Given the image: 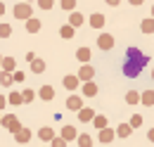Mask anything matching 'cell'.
<instances>
[{"label": "cell", "mask_w": 154, "mask_h": 147, "mask_svg": "<svg viewBox=\"0 0 154 147\" xmlns=\"http://www.w3.org/2000/svg\"><path fill=\"white\" fill-rule=\"evenodd\" d=\"M147 62H149V57L145 55L142 50H137V48H128L126 50V59H123V67H121V71L123 76H128V78H137L142 69L147 67Z\"/></svg>", "instance_id": "6da1fadb"}, {"label": "cell", "mask_w": 154, "mask_h": 147, "mask_svg": "<svg viewBox=\"0 0 154 147\" xmlns=\"http://www.w3.org/2000/svg\"><path fill=\"white\" fill-rule=\"evenodd\" d=\"M12 17H14V19H21V21H29V19L33 17V10H31V5H29V2H19V5H14Z\"/></svg>", "instance_id": "7a4b0ae2"}, {"label": "cell", "mask_w": 154, "mask_h": 147, "mask_svg": "<svg viewBox=\"0 0 154 147\" xmlns=\"http://www.w3.org/2000/svg\"><path fill=\"white\" fill-rule=\"evenodd\" d=\"M2 126L10 130V133H14V135L24 128V126L19 124V116H14V114H5V116H2Z\"/></svg>", "instance_id": "3957f363"}, {"label": "cell", "mask_w": 154, "mask_h": 147, "mask_svg": "<svg viewBox=\"0 0 154 147\" xmlns=\"http://www.w3.org/2000/svg\"><path fill=\"white\" fill-rule=\"evenodd\" d=\"M78 135H81V133H78L76 126H71V124L62 126V130H59V138H64L66 142H69V140H78Z\"/></svg>", "instance_id": "277c9868"}, {"label": "cell", "mask_w": 154, "mask_h": 147, "mask_svg": "<svg viewBox=\"0 0 154 147\" xmlns=\"http://www.w3.org/2000/svg\"><path fill=\"white\" fill-rule=\"evenodd\" d=\"M97 45H100V50H112V48H114V36H112V33H100Z\"/></svg>", "instance_id": "5b68a950"}, {"label": "cell", "mask_w": 154, "mask_h": 147, "mask_svg": "<svg viewBox=\"0 0 154 147\" xmlns=\"http://www.w3.org/2000/svg\"><path fill=\"white\" fill-rule=\"evenodd\" d=\"M93 76H95V69H93L90 64H83V67L78 69V78H81L83 83H88V81H93Z\"/></svg>", "instance_id": "8992f818"}, {"label": "cell", "mask_w": 154, "mask_h": 147, "mask_svg": "<svg viewBox=\"0 0 154 147\" xmlns=\"http://www.w3.org/2000/svg\"><path fill=\"white\" fill-rule=\"evenodd\" d=\"M38 138L43 140V142H52L57 135H55V130L50 128V126H43V128H38Z\"/></svg>", "instance_id": "52a82bcc"}, {"label": "cell", "mask_w": 154, "mask_h": 147, "mask_svg": "<svg viewBox=\"0 0 154 147\" xmlns=\"http://www.w3.org/2000/svg\"><path fill=\"white\" fill-rule=\"evenodd\" d=\"M114 138H116V128H102V130H100V138H97V140H100V142H104V145H109Z\"/></svg>", "instance_id": "ba28073f"}, {"label": "cell", "mask_w": 154, "mask_h": 147, "mask_svg": "<svg viewBox=\"0 0 154 147\" xmlns=\"http://www.w3.org/2000/svg\"><path fill=\"white\" fill-rule=\"evenodd\" d=\"M66 107L74 109V111H81L83 109V97H81V95H71V97L66 100Z\"/></svg>", "instance_id": "9c48e42d"}, {"label": "cell", "mask_w": 154, "mask_h": 147, "mask_svg": "<svg viewBox=\"0 0 154 147\" xmlns=\"http://www.w3.org/2000/svg\"><path fill=\"white\" fill-rule=\"evenodd\" d=\"M95 111L90 109V107H83V109L78 111V121H83V124H88V121H95Z\"/></svg>", "instance_id": "30bf717a"}, {"label": "cell", "mask_w": 154, "mask_h": 147, "mask_svg": "<svg viewBox=\"0 0 154 147\" xmlns=\"http://www.w3.org/2000/svg\"><path fill=\"white\" fill-rule=\"evenodd\" d=\"M81 92H83L85 97H93V95H97V83H95V81L83 83V86H81Z\"/></svg>", "instance_id": "8fae6325"}, {"label": "cell", "mask_w": 154, "mask_h": 147, "mask_svg": "<svg viewBox=\"0 0 154 147\" xmlns=\"http://www.w3.org/2000/svg\"><path fill=\"white\" fill-rule=\"evenodd\" d=\"M104 21H107V19H104V14H100V12L90 14V19H88V24H90L93 29H102V26H104Z\"/></svg>", "instance_id": "7c38bea8"}, {"label": "cell", "mask_w": 154, "mask_h": 147, "mask_svg": "<svg viewBox=\"0 0 154 147\" xmlns=\"http://www.w3.org/2000/svg\"><path fill=\"white\" fill-rule=\"evenodd\" d=\"M78 83H81V78H78V76H64V81H62V86H64L66 90H76Z\"/></svg>", "instance_id": "4fadbf2b"}, {"label": "cell", "mask_w": 154, "mask_h": 147, "mask_svg": "<svg viewBox=\"0 0 154 147\" xmlns=\"http://www.w3.org/2000/svg\"><path fill=\"white\" fill-rule=\"evenodd\" d=\"M38 97L45 100V102H50V100L55 97V88H52V86H43V88L38 90Z\"/></svg>", "instance_id": "5bb4252c"}, {"label": "cell", "mask_w": 154, "mask_h": 147, "mask_svg": "<svg viewBox=\"0 0 154 147\" xmlns=\"http://www.w3.org/2000/svg\"><path fill=\"white\" fill-rule=\"evenodd\" d=\"M90 55H93L90 48H78V50H76V59H78V62H83V64L90 62Z\"/></svg>", "instance_id": "9a60e30c"}, {"label": "cell", "mask_w": 154, "mask_h": 147, "mask_svg": "<svg viewBox=\"0 0 154 147\" xmlns=\"http://www.w3.org/2000/svg\"><path fill=\"white\" fill-rule=\"evenodd\" d=\"M2 71H7V74L17 71V62H14V57H5V59H2Z\"/></svg>", "instance_id": "2e32d148"}, {"label": "cell", "mask_w": 154, "mask_h": 147, "mask_svg": "<svg viewBox=\"0 0 154 147\" xmlns=\"http://www.w3.org/2000/svg\"><path fill=\"white\" fill-rule=\"evenodd\" d=\"M24 26H26V31H29V33H38V31H40V19L31 17L26 24H24Z\"/></svg>", "instance_id": "e0dca14e"}, {"label": "cell", "mask_w": 154, "mask_h": 147, "mask_svg": "<svg viewBox=\"0 0 154 147\" xmlns=\"http://www.w3.org/2000/svg\"><path fill=\"white\" fill-rule=\"evenodd\" d=\"M131 133H133L131 124H119V126H116V138H128Z\"/></svg>", "instance_id": "ac0fdd59"}, {"label": "cell", "mask_w": 154, "mask_h": 147, "mask_svg": "<svg viewBox=\"0 0 154 147\" xmlns=\"http://www.w3.org/2000/svg\"><path fill=\"white\" fill-rule=\"evenodd\" d=\"M14 140L19 142V145H24V142H29L31 140V128H21L17 135H14Z\"/></svg>", "instance_id": "d6986e66"}, {"label": "cell", "mask_w": 154, "mask_h": 147, "mask_svg": "<svg viewBox=\"0 0 154 147\" xmlns=\"http://www.w3.org/2000/svg\"><path fill=\"white\" fill-rule=\"evenodd\" d=\"M74 33H76V29H74L71 24H64V26L59 29V36L66 38V40H71V38H74Z\"/></svg>", "instance_id": "ffe728a7"}, {"label": "cell", "mask_w": 154, "mask_h": 147, "mask_svg": "<svg viewBox=\"0 0 154 147\" xmlns=\"http://www.w3.org/2000/svg\"><path fill=\"white\" fill-rule=\"evenodd\" d=\"M140 29H142V33H154V19L147 17L140 21Z\"/></svg>", "instance_id": "44dd1931"}, {"label": "cell", "mask_w": 154, "mask_h": 147, "mask_svg": "<svg viewBox=\"0 0 154 147\" xmlns=\"http://www.w3.org/2000/svg\"><path fill=\"white\" fill-rule=\"evenodd\" d=\"M140 102H142L145 107H154V90H145L142 97H140Z\"/></svg>", "instance_id": "7402d4cb"}, {"label": "cell", "mask_w": 154, "mask_h": 147, "mask_svg": "<svg viewBox=\"0 0 154 147\" xmlns=\"http://www.w3.org/2000/svg\"><path fill=\"white\" fill-rule=\"evenodd\" d=\"M7 105H12V107L24 105V97H21V92H10V95H7Z\"/></svg>", "instance_id": "603a6c76"}, {"label": "cell", "mask_w": 154, "mask_h": 147, "mask_svg": "<svg viewBox=\"0 0 154 147\" xmlns=\"http://www.w3.org/2000/svg\"><path fill=\"white\" fill-rule=\"evenodd\" d=\"M142 97V92H135V90H128L126 92V105H137Z\"/></svg>", "instance_id": "cb8c5ba5"}, {"label": "cell", "mask_w": 154, "mask_h": 147, "mask_svg": "<svg viewBox=\"0 0 154 147\" xmlns=\"http://www.w3.org/2000/svg\"><path fill=\"white\" fill-rule=\"evenodd\" d=\"M78 147H93V138L88 133H81L78 135Z\"/></svg>", "instance_id": "d4e9b609"}, {"label": "cell", "mask_w": 154, "mask_h": 147, "mask_svg": "<svg viewBox=\"0 0 154 147\" xmlns=\"http://www.w3.org/2000/svg\"><path fill=\"white\" fill-rule=\"evenodd\" d=\"M93 124H95V128H97V130H102V128H109V126H107V116H104V114H97Z\"/></svg>", "instance_id": "484cf974"}, {"label": "cell", "mask_w": 154, "mask_h": 147, "mask_svg": "<svg viewBox=\"0 0 154 147\" xmlns=\"http://www.w3.org/2000/svg\"><path fill=\"white\" fill-rule=\"evenodd\" d=\"M69 24H71L74 29H76V26H81V24H83V14H81V12H71V17H69Z\"/></svg>", "instance_id": "4316f807"}, {"label": "cell", "mask_w": 154, "mask_h": 147, "mask_svg": "<svg viewBox=\"0 0 154 147\" xmlns=\"http://www.w3.org/2000/svg\"><path fill=\"white\" fill-rule=\"evenodd\" d=\"M31 71H33V74H43V71H45V62H43V59L31 62Z\"/></svg>", "instance_id": "83f0119b"}, {"label": "cell", "mask_w": 154, "mask_h": 147, "mask_svg": "<svg viewBox=\"0 0 154 147\" xmlns=\"http://www.w3.org/2000/svg\"><path fill=\"white\" fill-rule=\"evenodd\" d=\"M0 83H2V86H12V83H14V76L7 74V71H0Z\"/></svg>", "instance_id": "f1b7e54d"}, {"label": "cell", "mask_w": 154, "mask_h": 147, "mask_svg": "<svg viewBox=\"0 0 154 147\" xmlns=\"http://www.w3.org/2000/svg\"><path fill=\"white\" fill-rule=\"evenodd\" d=\"M12 36V26L10 24H0V38H10Z\"/></svg>", "instance_id": "f546056e"}, {"label": "cell", "mask_w": 154, "mask_h": 147, "mask_svg": "<svg viewBox=\"0 0 154 147\" xmlns=\"http://www.w3.org/2000/svg\"><path fill=\"white\" fill-rule=\"evenodd\" d=\"M128 124H131V128H140V126H142V116H140V114H133Z\"/></svg>", "instance_id": "4dcf8cb0"}, {"label": "cell", "mask_w": 154, "mask_h": 147, "mask_svg": "<svg viewBox=\"0 0 154 147\" xmlns=\"http://www.w3.org/2000/svg\"><path fill=\"white\" fill-rule=\"evenodd\" d=\"M76 7V0H62V10H66V12H71Z\"/></svg>", "instance_id": "1f68e13d"}, {"label": "cell", "mask_w": 154, "mask_h": 147, "mask_svg": "<svg viewBox=\"0 0 154 147\" xmlns=\"http://www.w3.org/2000/svg\"><path fill=\"white\" fill-rule=\"evenodd\" d=\"M36 2H38L40 10H50V7L55 5V0H36Z\"/></svg>", "instance_id": "d6a6232c"}, {"label": "cell", "mask_w": 154, "mask_h": 147, "mask_svg": "<svg viewBox=\"0 0 154 147\" xmlns=\"http://www.w3.org/2000/svg\"><path fill=\"white\" fill-rule=\"evenodd\" d=\"M21 97H24V102H31V100H33V97H36V92L31 90V88H26V90L21 92Z\"/></svg>", "instance_id": "836d02e7"}, {"label": "cell", "mask_w": 154, "mask_h": 147, "mask_svg": "<svg viewBox=\"0 0 154 147\" xmlns=\"http://www.w3.org/2000/svg\"><path fill=\"white\" fill-rule=\"evenodd\" d=\"M50 147H66V140H64V138H55V140L50 142Z\"/></svg>", "instance_id": "e575fe53"}, {"label": "cell", "mask_w": 154, "mask_h": 147, "mask_svg": "<svg viewBox=\"0 0 154 147\" xmlns=\"http://www.w3.org/2000/svg\"><path fill=\"white\" fill-rule=\"evenodd\" d=\"M12 76H14V83H21V81L26 78V76H24V71H14Z\"/></svg>", "instance_id": "d590c367"}, {"label": "cell", "mask_w": 154, "mask_h": 147, "mask_svg": "<svg viewBox=\"0 0 154 147\" xmlns=\"http://www.w3.org/2000/svg\"><path fill=\"white\" fill-rule=\"evenodd\" d=\"M147 138H149V142H154V128L147 130Z\"/></svg>", "instance_id": "8d00e7d4"}, {"label": "cell", "mask_w": 154, "mask_h": 147, "mask_svg": "<svg viewBox=\"0 0 154 147\" xmlns=\"http://www.w3.org/2000/svg\"><path fill=\"white\" fill-rule=\"evenodd\" d=\"M5 105H7V97H2V95H0V109H5Z\"/></svg>", "instance_id": "74e56055"}, {"label": "cell", "mask_w": 154, "mask_h": 147, "mask_svg": "<svg viewBox=\"0 0 154 147\" xmlns=\"http://www.w3.org/2000/svg\"><path fill=\"white\" fill-rule=\"evenodd\" d=\"M104 2H107V5H112V7H116V5L121 2V0H104Z\"/></svg>", "instance_id": "f35d334b"}, {"label": "cell", "mask_w": 154, "mask_h": 147, "mask_svg": "<svg viewBox=\"0 0 154 147\" xmlns=\"http://www.w3.org/2000/svg\"><path fill=\"white\" fill-rule=\"evenodd\" d=\"M128 2H131V5H142L145 0H128Z\"/></svg>", "instance_id": "ab89813d"}, {"label": "cell", "mask_w": 154, "mask_h": 147, "mask_svg": "<svg viewBox=\"0 0 154 147\" xmlns=\"http://www.w3.org/2000/svg\"><path fill=\"white\" fill-rule=\"evenodd\" d=\"M2 14H5V5L0 2V17H2Z\"/></svg>", "instance_id": "60d3db41"}, {"label": "cell", "mask_w": 154, "mask_h": 147, "mask_svg": "<svg viewBox=\"0 0 154 147\" xmlns=\"http://www.w3.org/2000/svg\"><path fill=\"white\" fill-rule=\"evenodd\" d=\"M2 59H5V57H2V55H0V67H2Z\"/></svg>", "instance_id": "b9f144b4"}, {"label": "cell", "mask_w": 154, "mask_h": 147, "mask_svg": "<svg viewBox=\"0 0 154 147\" xmlns=\"http://www.w3.org/2000/svg\"><path fill=\"white\" fill-rule=\"evenodd\" d=\"M152 19H154V5H152Z\"/></svg>", "instance_id": "7bdbcfd3"}, {"label": "cell", "mask_w": 154, "mask_h": 147, "mask_svg": "<svg viewBox=\"0 0 154 147\" xmlns=\"http://www.w3.org/2000/svg\"><path fill=\"white\" fill-rule=\"evenodd\" d=\"M0 126H2V116H0Z\"/></svg>", "instance_id": "ee69618b"}, {"label": "cell", "mask_w": 154, "mask_h": 147, "mask_svg": "<svg viewBox=\"0 0 154 147\" xmlns=\"http://www.w3.org/2000/svg\"><path fill=\"white\" fill-rule=\"evenodd\" d=\"M152 78H154V69H152Z\"/></svg>", "instance_id": "f6af8a7d"}, {"label": "cell", "mask_w": 154, "mask_h": 147, "mask_svg": "<svg viewBox=\"0 0 154 147\" xmlns=\"http://www.w3.org/2000/svg\"><path fill=\"white\" fill-rule=\"evenodd\" d=\"M43 147H45V145H43Z\"/></svg>", "instance_id": "bcb514c9"}]
</instances>
